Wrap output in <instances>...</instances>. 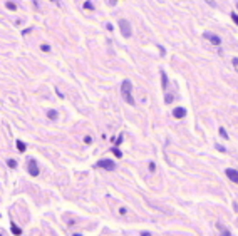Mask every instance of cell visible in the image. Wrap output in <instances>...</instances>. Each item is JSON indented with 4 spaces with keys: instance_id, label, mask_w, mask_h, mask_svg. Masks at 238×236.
Wrapping results in <instances>:
<instances>
[{
    "instance_id": "1",
    "label": "cell",
    "mask_w": 238,
    "mask_h": 236,
    "mask_svg": "<svg viewBox=\"0 0 238 236\" xmlns=\"http://www.w3.org/2000/svg\"><path fill=\"white\" fill-rule=\"evenodd\" d=\"M121 94H122V99L128 102L129 106H134V97H133V82L131 80H122V84H121Z\"/></svg>"
},
{
    "instance_id": "2",
    "label": "cell",
    "mask_w": 238,
    "mask_h": 236,
    "mask_svg": "<svg viewBox=\"0 0 238 236\" xmlns=\"http://www.w3.org/2000/svg\"><path fill=\"white\" fill-rule=\"evenodd\" d=\"M118 25H119V30H121L122 37L129 39V37H131V34H133V29H131V24H129V20L121 19V20L118 22Z\"/></svg>"
},
{
    "instance_id": "3",
    "label": "cell",
    "mask_w": 238,
    "mask_h": 236,
    "mask_svg": "<svg viewBox=\"0 0 238 236\" xmlns=\"http://www.w3.org/2000/svg\"><path fill=\"white\" fill-rule=\"evenodd\" d=\"M27 173L34 177H37L40 174V169H39V166H37V161H35L34 157L27 159Z\"/></svg>"
},
{
    "instance_id": "4",
    "label": "cell",
    "mask_w": 238,
    "mask_h": 236,
    "mask_svg": "<svg viewBox=\"0 0 238 236\" xmlns=\"http://www.w3.org/2000/svg\"><path fill=\"white\" fill-rule=\"evenodd\" d=\"M96 167L106 169V171H114V169H116V163L111 161V159H101V161L96 163Z\"/></svg>"
},
{
    "instance_id": "5",
    "label": "cell",
    "mask_w": 238,
    "mask_h": 236,
    "mask_svg": "<svg viewBox=\"0 0 238 236\" xmlns=\"http://www.w3.org/2000/svg\"><path fill=\"white\" fill-rule=\"evenodd\" d=\"M203 37H205V39H208L210 42H211L213 45H216V47H218V45H221V39H220L218 35L211 34V32H205V34H203Z\"/></svg>"
},
{
    "instance_id": "6",
    "label": "cell",
    "mask_w": 238,
    "mask_h": 236,
    "mask_svg": "<svg viewBox=\"0 0 238 236\" xmlns=\"http://www.w3.org/2000/svg\"><path fill=\"white\" fill-rule=\"evenodd\" d=\"M225 173H227V176H228L230 181H233V183H237V184H238V171H237V169H231V167H228Z\"/></svg>"
},
{
    "instance_id": "7",
    "label": "cell",
    "mask_w": 238,
    "mask_h": 236,
    "mask_svg": "<svg viewBox=\"0 0 238 236\" xmlns=\"http://www.w3.org/2000/svg\"><path fill=\"white\" fill-rule=\"evenodd\" d=\"M173 116H174V119H183L185 116H186V109L185 107H176L174 111H173Z\"/></svg>"
},
{
    "instance_id": "8",
    "label": "cell",
    "mask_w": 238,
    "mask_h": 236,
    "mask_svg": "<svg viewBox=\"0 0 238 236\" xmlns=\"http://www.w3.org/2000/svg\"><path fill=\"white\" fill-rule=\"evenodd\" d=\"M161 87H163V90L168 89V74L164 70H161Z\"/></svg>"
},
{
    "instance_id": "9",
    "label": "cell",
    "mask_w": 238,
    "mask_h": 236,
    "mask_svg": "<svg viewBox=\"0 0 238 236\" xmlns=\"http://www.w3.org/2000/svg\"><path fill=\"white\" fill-rule=\"evenodd\" d=\"M216 229H218L221 235H225V236H230V235H231V233H230V229H227V228L223 226L221 223H216Z\"/></svg>"
},
{
    "instance_id": "10",
    "label": "cell",
    "mask_w": 238,
    "mask_h": 236,
    "mask_svg": "<svg viewBox=\"0 0 238 236\" xmlns=\"http://www.w3.org/2000/svg\"><path fill=\"white\" fill-rule=\"evenodd\" d=\"M111 141L114 142V146H121V144H122V141H124V136H122V132H121V134H119L116 139H111Z\"/></svg>"
},
{
    "instance_id": "11",
    "label": "cell",
    "mask_w": 238,
    "mask_h": 236,
    "mask_svg": "<svg viewBox=\"0 0 238 236\" xmlns=\"http://www.w3.org/2000/svg\"><path fill=\"white\" fill-rule=\"evenodd\" d=\"M47 117H49L50 121H55V119H57V111H54V109L47 111Z\"/></svg>"
},
{
    "instance_id": "12",
    "label": "cell",
    "mask_w": 238,
    "mask_h": 236,
    "mask_svg": "<svg viewBox=\"0 0 238 236\" xmlns=\"http://www.w3.org/2000/svg\"><path fill=\"white\" fill-rule=\"evenodd\" d=\"M15 144H17V149H19L20 152H25V149H27L25 142H22V141H15Z\"/></svg>"
},
{
    "instance_id": "13",
    "label": "cell",
    "mask_w": 238,
    "mask_h": 236,
    "mask_svg": "<svg viewBox=\"0 0 238 236\" xmlns=\"http://www.w3.org/2000/svg\"><path fill=\"white\" fill-rule=\"evenodd\" d=\"M10 231H12V233H14V235H22V229H20L19 226H15V225H14V223H12V225H10Z\"/></svg>"
},
{
    "instance_id": "14",
    "label": "cell",
    "mask_w": 238,
    "mask_h": 236,
    "mask_svg": "<svg viewBox=\"0 0 238 236\" xmlns=\"http://www.w3.org/2000/svg\"><path fill=\"white\" fill-rule=\"evenodd\" d=\"M82 7H84L86 10H94V5H92V2H91V0H86Z\"/></svg>"
},
{
    "instance_id": "15",
    "label": "cell",
    "mask_w": 238,
    "mask_h": 236,
    "mask_svg": "<svg viewBox=\"0 0 238 236\" xmlns=\"http://www.w3.org/2000/svg\"><path fill=\"white\" fill-rule=\"evenodd\" d=\"M111 151H112V154H114L116 157H122V152H121V151L118 149V146H114V148L111 149Z\"/></svg>"
},
{
    "instance_id": "16",
    "label": "cell",
    "mask_w": 238,
    "mask_h": 236,
    "mask_svg": "<svg viewBox=\"0 0 238 236\" xmlns=\"http://www.w3.org/2000/svg\"><path fill=\"white\" fill-rule=\"evenodd\" d=\"M7 166L12 167V169H15V167H17V161H15V159H9V161H7Z\"/></svg>"
},
{
    "instance_id": "17",
    "label": "cell",
    "mask_w": 238,
    "mask_h": 236,
    "mask_svg": "<svg viewBox=\"0 0 238 236\" xmlns=\"http://www.w3.org/2000/svg\"><path fill=\"white\" fill-rule=\"evenodd\" d=\"M173 99H174V96H173V94H166V96H164V102H166V104H171V102H173Z\"/></svg>"
},
{
    "instance_id": "18",
    "label": "cell",
    "mask_w": 238,
    "mask_h": 236,
    "mask_svg": "<svg viewBox=\"0 0 238 236\" xmlns=\"http://www.w3.org/2000/svg\"><path fill=\"white\" fill-rule=\"evenodd\" d=\"M5 7H7L9 10H17V5H15L14 2H7V3H5Z\"/></svg>"
},
{
    "instance_id": "19",
    "label": "cell",
    "mask_w": 238,
    "mask_h": 236,
    "mask_svg": "<svg viewBox=\"0 0 238 236\" xmlns=\"http://www.w3.org/2000/svg\"><path fill=\"white\" fill-rule=\"evenodd\" d=\"M220 136L223 139H228V134H227V131H225V127H220Z\"/></svg>"
},
{
    "instance_id": "20",
    "label": "cell",
    "mask_w": 238,
    "mask_h": 236,
    "mask_svg": "<svg viewBox=\"0 0 238 236\" xmlns=\"http://www.w3.org/2000/svg\"><path fill=\"white\" fill-rule=\"evenodd\" d=\"M40 49L44 50V52H50V45H49V44H42Z\"/></svg>"
},
{
    "instance_id": "21",
    "label": "cell",
    "mask_w": 238,
    "mask_h": 236,
    "mask_svg": "<svg viewBox=\"0 0 238 236\" xmlns=\"http://www.w3.org/2000/svg\"><path fill=\"white\" fill-rule=\"evenodd\" d=\"M231 19H233V22H235V24H237V25H238V15H237V13H235V12L231 13Z\"/></svg>"
},
{
    "instance_id": "22",
    "label": "cell",
    "mask_w": 238,
    "mask_h": 236,
    "mask_svg": "<svg viewBox=\"0 0 238 236\" xmlns=\"http://www.w3.org/2000/svg\"><path fill=\"white\" fill-rule=\"evenodd\" d=\"M84 142H86V144H91V142H92V138H91V136H86V138H84Z\"/></svg>"
},
{
    "instance_id": "23",
    "label": "cell",
    "mask_w": 238,
    "mask_h": 236,
    "mask_svg": "<svg viewBox=\"0 0 238 236\" xmlns=\"http://www.w3.org/2000/svg\"><path fill=\"white\" fill-rule=\"evenodd\" d=\"M231 62H233V67H235V69L238 70V57H235V59L231 60Z\"/></svg>"
},
{
    "instance_id": "24",
    "label": "cell",
    "mask_w": 238,
    "mask_h": 236,
    "mask_svg": "<svg viewBox=\"0 0 238 236\" xmlns=\"http://www.w3.org/2000/svg\"><path fill=\"white\" fill-rule=\"evenodd\" d=\"M216 149H218L220 152H225V151H227V149L223 148V146H221V144H216Z\"/></svg>"
},
{
    "instance_id": "25",
    "label": "cell",
    "mask_w": 238,
    "mask_h": 236,
    "mask_svg": "<svg viewBox=\"0 0 238 236\" xmlns=\"http://www.w3.org/2000/svg\"><path fill=\"white\" fill-rule=\"evenodd\" d=\"M156 169V164L154 163H149V171H154Z\"/></svg>"
},
{
    "instance_id": "26",
    "label": "cell",
    "mask_w": 238,
    "mask_h": 236,
    "mask_svg": "<svg viewBox=\"0 0 238 236\" xmlns=\"http://www.w3.org/2000/svg\"><path fill=\"white\" fill-rule=\"evenodd\" d=\"M119 213H121V214H126V213H128V209H126V208H119Z\"/></svg>"
},
{
    "instance_id": "27",
    "label": "cell",
    "mask_w": 238,
    "mask_h": 236,
    "mask_svg": "<svg viewBox=\"0 0 238 236\" xmlns=\"http://www.w3.org/2000/svg\"><path fill=\"white\" fill-rule=\"evenodd\" d=\"M206 3H210L211 7H216V3H215V0H206Z\"/></svg>"
},
{
    "instance_id": "28",
    "label": "cell",
    "mask_w": 238,
    "mask_h": 236,
    "mask_svg": "<svg viewBox=\"0 0 238 236\" xmlns=\"http://www.w3.org/2000/svg\"><path fill=\"white\" fill-rule=\"evenodd\" d=\"M159 47V54H161V55H164V54H166V50L163 49V47H161V45H158Z\"/></svg>"
},
{
    "instance_id": "29",
    "label": "cell",
    "mask_w": 238,
    "mask_h": 236,
    "mask_svg": "<svg viewBox=\"0 0 238 236\" xmlns=\"http://www.w3.org/2000/svg\"><path fill=\"white\" fill-rule=\"evenodd\" d=\"M118 2H119V0H109V5H111V7H114Z\"/></svg>"
},
{
    "instance_id": "30",
    "label": "cell",
    "mask_w": 238,
    "mask_h": 236,
    "mask_svg": "<svg viewBox=\"0 0 238 236\" xmlns=\"http://www.w3.org/2000/svg\"><path fill=\"white\" fill-rule=\"evenodd\" d=\"M106 29L109 30V32H112V29H114V27H112V25H111V24H106Z\"/></svg>"
},
{
    "instance_id": "31",
    "label": "cell",
    "mask_w": 238,
    "mask_h": 236,
    "mask_svg": "<svg viewBox=\"0 0 238 236\" xmlns=\"http://www.w3.org/2000/svg\"><path fill=\"white\" fill-rule=\"evenodd\" d=\"M55 92H57V96H59V97H64V96H62V92H60V90H59L57 87H55Z\"/></svg>"
},
{
    "instance_id": "32",
    "label": "cell",
    "mask_w": 238,
    "mask_h": 236,
    "mask_svg": "<svg viewBox=\"0 0 238 236\" xmlns=\"http://www.w3.org/2000/svg\"><path fill=\"white\" fill-rule=\"evenodd\" d=\"M30 30H32V29H25L24 32H22V34H24V35H27V34H30Z\"/></svg>"
},
{
    "instance_id": "33",
    "label": "cell",
    "mask_w": 238,
    "mask_h": 236,
    "mask_svg": "<svg viewBox=\"0 0 238 236\" xmlns=\"http://www.w3.org/2000/svg\"><path fill=\"white\" fill-rule=\"evenodd\" d=\"M149 235H151L149 231H143V233H141V236H149Z\"/></svg>"
},
{
    "instance_id": "34",
    "label": "cell",
    "mask_w": 238,
    "mask_h": 236,
    "mask_svg": "<svg viewBox=\"0 0 238 236\" xmlns=\"http://www.w3.org/2000/svg\"><path fill=\"white\" fill-rule=\"evenodd\" d=\"M49 2H55V3H57V0H49Z\"/></svg>"
},
{
    "instance_id": "35",
    "label": "cell",
    "mask_w": 238,
    "mask_h": 236,
    "mask_svg": "<svg viewBox=\"0 0 238 236\" xmlns=\"http://www.w3.org/2000/svg\"><path fill=\"white\" fill-rule=\"evenodd\" d=\"M237 9H238V2H237Z\"/></svg>"
}]
</instances>
